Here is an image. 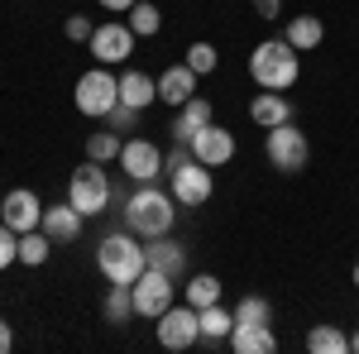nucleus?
<instances>
[{
    "instance_id": "nucleus-14",
    "label": "nucleus",
    "mask_w": 359,
    "mask_h": 354,
    "mask_svg": "<svg viewBox=\"0 0 359 354\" xmlns=\"http://www.w3.org/2000/svg\"><path fill=\"white\" fill-rule=\"evenodd\" d=\"M82 220L86 216L72 201H62V206H43V225H39V230H43L53 245H77V240H82Z\"/></svg>"
},
{
    "instance_id": "nucleus-8",
    "label": "nucleus",
    "mask_w": 359,
    "mask_h": 354,
    "mask_svg": "<svg viewBox=\"0 0 359 354\" xmlns=\"http://www.w3.org/2000/svg\"><path fill=\"white\" fill-rule=\"evenodd\" d=\"M172 282L177 278H168L158 268H144L130 282V292H135V316H149V321H158L168 306H172Z\"/></svg>"
},
{
    "instance_id": "nucleus-2",
    "label": "nucleus",
    "mask_w": 359,
    "mask_h": 354,
    "mask_svg": "<svg viewBox=\"0 0 359 354\" xmlns=\"http://www.w3.org/2000/svg\"><path fill=\"white\" fill-rule=\"evenodd\" d=\"M249 77L259 91H292L302 77V53L287 39H264L249 53Z\"/></svg>"
},
{
    "instance_id": "nucleus-23",
    "label": "nucleus",
    "mask_w": 359,
    "mask_h": 354,
    "mask_svg": "<svg viewBox=\"0 0 359 354\" xmlns=\"http://www.w3.org/2000/svg\"><path fill=\"white\" fill-rule=\"evenodd\" d=\"M306 350L311 354H345L350 350V335L340 326H331V321H321V326L306 330Z\"/></svg>"
},
{
    "instance_id": "nucleus-26",
    "label": "nucleus",
    "mask_w": 359,
    "mask_h": 354,
    "mask_svg": "<svg viewBox=\"0 0 359 354\" xmlns=\"http://www.w3.org/2000/svg\"><path fill=\"white\" fill-rule=\"evenodd\" d=\"M135 316V292H130V282H111V292H106V321L111 326H125Z\"/></svg>"
},
{
    "instance_id": "nucleus-34",
    "label": "nucleus",
    "mask_w": 359,
    "mask_h": 354,
    "mask_svg": "<svg viewBox=\"0 0 359 354\" xmlns=\"http://www.w3.org/2000/svg\"><path fill=\"white\" fill-rule=\"evenodd\" d=\"M259 20H283V0H249Z\"/></svg>"
},
{
    "instance_id": "nucleus-30",
    "label": "nucleus",
    "mask_w": 359,
    "mask_h": 354,
    "mask_svg": "<svg viewBox=\"0 0 359 354\" xmlns=\"http://www.w3.org/2000/svg\"><path fill=\"white\" fill-rule=\"evenodd\" d=\"M187 67H192L196 77H206V72H216V62H221V53H216V43H206V39H196L192 48H187V57H182Z\"/></svg>"
},
{
    "instance_id": "nucleus-33",
    "label": "nucleus",
    "mask_w": 359,
    "mask_h": 354,
    "mask_svg": "<svg viewBox=\"0 0 359 354\" xmlns=\"http://www.w3.org/2000/svg\"><path fill=\"white\" fill-rule=\"evenodd\" d=\"M139 115H144V110H130V106H115L111 115H106V125H111L115 135H120V130H135V120Z\"/></svg>"
},
{
    "instance_id": "nucleus-13",
    "label": "nucleus",
    "mask_w": 359,
    "mask_h": 354,
    "mask_svg": "<svg viewBox=\"0 0 359 354\" xmlns=\"http://www.w3.org/2000/svg\"><path fill=\"white\" fill-rule=\"evenodd\" d=\"M0 220H5L15 235H25V230H39V225H43V201H39V196H34L29 187L5 191V201H0Z\"/></svg>"
},
{
    "instance_id": "nucleus-7",
    "label": "nucleus",
    "mask_w": 359,
    "mask_h": 354,
    "mask_svg": "<svg viewBox=\"0 0 359 354\" xmlns=\"http://www.w3.org/2000/svg\"><path fill=\"white\" fill-rule=\"evenodd\" d=\"M168 191L177 196V206H206L211 191H216V177H211V168H206V163L182 158L177 168H168Z\"/></svg>"
},
{
    "instance_id": "nucleus-3",
    "label": "nucleus",
    "mask_w": 359,
    "mask_h": 354,
    "mask_svg": "<svg viewBox=\"0 0 359 354\" xmlns=\"http://www.w3.org/2000/svg\"><path fill=\"white\" fill-rule=\"evenodd\" d=\"M96 268H101L106 282H135L139 273L149 268V254H144L135 230H115L96 245Z\"/></svg>"
},
{
    "instance_id": "nucleus-19",
    "label": "nucleus",
    "mask_w": 359,
    "mask_h": 354,
    "mask_svg": "<svg viewBox=\"0 0 359 354\" xmlns=\"http://www.w3.org/2000/svg\"><path fill=\"white\" fill-rule=\"evenodd\" d=\"M283 39H287L297 53H311V48H321L326 25H321V15H292V20L283 25Z\"/></svg>"
},
{
    "instance_id": "nucleus-28",
    "label": "nucleus",
    "mask_w": 359,
    "mask_h": 354,
    "mask_svg": "<svg viewBox=\"0 0 359 354\" xmlns=\"http://www.w3.org/2000/svg\"><path fill=\"white\" fill-rule=\"evenodd\" d=\"M120 149H125V139L115 135V130H96V135L86 139V158H96V163H115Z\"/></svg>"
},
{
    "instance_id": "nucleus-4",
    "label": "nucleus",
    "mask_w": 359,
    "mask_h": 354,
    "mask_svg": "<svg viewBox=\"0 0 359 354\" xmlns=\"http://www.w3.org/2000/svg\"><path fill=\"white\" fill-rule=\"evenodd\" d=\"M72 101H77V110H82L86 120H106L115 106H120V77H115L111 67H91V72H82L77 77V86H72Z\"/></svg>"
},
{
    "instance_id": "nucleus-25",
    "label": "nucleus",
    "mask_w": 359,
    "mask_h": 354,
    "mask_svg": "<svg viewBox=\"0 0 359 354\" xmlns=\"http://www.w3.org/2000/svg\"><path fill=\"white\" fill-rule=\"evenodd\" d=\"M182 297H187V306H196V311L211 306V301H221V278H216V273H196L192 282L182 287Z\"/></svg>"
},
{
    "instance_id": "nucleus-1",
    "label": "nucleus",
    "mask_w": 359,
    "mask_h": 354,
    "mask_svg": "<svg viewBox=\"0 0 359 354\" xmlns=\"http://www.w3.org/2000/svg\"><path fill=\"white\" fill-rule=\"evenodd\" d=\"M172 220H177V196L154 182H139V191H130L125 201V230H135L139 240H158L172 235Z\"/></svg>"
},
{
    "instance_id": "nucleus-32",
    "label": "nucleus",
    "mask_w": 359,
    "mask_h": 354,
    "mask_svg": "<svg viewBox=\"0 0 359 354\" xmlns=\"http://www.w3.org/2000/svg\"><path fill=\"white\" fill-rule=\"evenodd\" d=\"M62 34H67L72 43H91V34H96V25H91L86 15H67V25H62Z\"/></svg>"
},
{
    "instance_id": "nucleus-24",
    "label": "nucleus",
    "mask_w": 359,
    "mask_h": 354,
    "mask_svg": "<svg viewBox=\"0 0 359 354\" xmlns=\"http://www.w3.org/2000/svg\"><path fill=\"white\" fill-rule=\"evenodd\" d=\"M48 254H53V240H48L43 230H25V235H20V264H25V268H43Z\"/></svg>"
},
{
    "instance_id": "nucleus-11",
    "label": "nucleus",
    "mask_w": 359,
    "mask_h": 354,
    "mask_svg": "<svg viewBox=\"0 0 359 354\" xmlns=\"http://www.w3.org/2000/svg\"><path fill=\"white\" fill-rule=\"evenodd\" d=\"M187 149H192L196 163H206V168H225L230 158H235V149H240V144H235V135H230L225 125H216V120H211V125H201V130L187 139Z\"/></svg>"
},
{
    "instance_id": "nucleus-38",
    "label": "nucleus",
    "mask_w": 359,
    "mask_h": 354,
    "mask_svg": "<svg viewBox=\"0 0 359 354\" xmlns=\"http://www.w3.org/2000/svg\"><path fill=\"white\" fill-rule=\"evenodd\" d=\"M355 287H359V264H355Z\"/></svg>"
},
{
    "instance_id": "nucleus-29",
    "label": "nucleus",
    "mask_w": 359,
    "mask_h": 354,
    "mask_svg": "<svg viewBox=\"0 0 359 354\" xmlns=\"http://www.w3.org/2000/svg\"><path fill=\"white\" fill-rule=\"evenodd\" d=\"M235 321H240V326H273V306H269L264 297H240Z\"/></svg>"
},
{
    "instance_id": "nucleus-17",
    "label": "nucleus",
    "mask_w": 359,
    "mask_h": 354,
    "mask_svg": "<svg viewBox=\"0 0 359 354\" xmlns=\"http://www.w3.org/2000/svg\"><path fill=\"white\" fill-rule=\"evenodd\" d=\"M249 120H254L259 130H273V125H287V120H292V101H287L283 91H259V96L249 101Z\"/></svg>"
},
{
    "instance_id": "nucleus-37",
    "label": "nucleus",
    "mask_w": 359,
    "mask_h": 354,
    "mask_svg": "<svg viewBox=\"0 0 359 354\" xmlns=\"http://www.w3.org/2000/svg\"><path fill=\"white\" fill-rule=\"evenodd\" d=\"M350 350H355V354H359V330H355V335H350Z\"/></svg>"
},
{
    "instance_id": "nucleus-16",
    "label": "nucleus",
    "mask_w": 359,
    "mask_h": 354,
    "mask_svg": "<svg viewBox=\"0 0 359 354\" xmlns=\"http://www.w3.org/2000/svg\"><path fill=\"white\" fill-rule=\"evenodd\" d=\"M154 101H158V77H149V72H139V67L120 72V106L149 110Z\"/></svg>"
},
{
    "instance_id": "nucleus-22",
    "label": "nucleus",
    "mask_w": 359,
    "mask_h": 354,
    "mask_svg": "<svg viewBox=\"0 0 359 354\" xmlns=\"http://www.w3.org/2000/svg\"><path fill=\"white\" fill-rule=\"evenodd\" d=\"M196 326H201V340H206V345L230 340V330H235V311H225L221 301H211V306L196 311Z\"/></svg>"
},
{
    "instance_id": "nucleus-31",
    "label": "nucleus",
    "mask_w": 359,
    "mask_h": 354,
    "mask_svg": "<svg viewBox=\"0 0 359 354\" xmlns=\"http://www.w3.org/2000/svg\"><path fill=\"white\" fill-rule=\"evenodd\" d=\"M10 264H20V235L0 220V273L10 268Z\"/></svg>"
},
{
    "instance_id": "nucleus-36",
    "label": "nucleus",
    "mask_w": 359,
    "mask_h": 354,
    "mask_svg": "<svg viewBox=\"0 0 359 354\" xmlns=\"http://www.w3.org/2000/svg\"><path fill=\"white\" fill-rule=\"evenodd\" d=\"M10 350H15V326L0 316V354H10Z\"/></svg>"
},
{
    "instance_id": "nucleus-39",
    "label": "nucleus",
    "mask_w": 359,
    "mask_h": 354,
    "mask_svg": "<svg viewBox=\"0 0 359 354\" xmlns=\"http://www.w3.org/2000/svg\"><path fill=\"white\" fill-rule=\"evenodd\" d=\"M0 201H5V191H0Z\"/></svg>"
},
{
    "instance_id": "nucleus-12",
    "label": "nucleus",
    "mask_w": 359,
    "mask_h": 354,
    "mask_svg": "<svg viewBox=\"0 0 359 354\" xmlns=\"http://www.w3.org/2000/svg\"><path fill=\"white\" fill-rule=\"evenodd\" d=\"M115 163L125 168V177H135V182H158V172H163V149H158L154 139H125V149H120Z\"/></svg>"
},
{
    "instance_id": "nucleus-21",
    "label": "nucleus",
    "mask_w": 359,
    "mask_h": 354,
    "mask_svg": "<svg viewBox=\"0 0 359 354\" xmlns=\"http://www.w3.org/2000/svg\"><path fill=\"white\" fill-rule=\"evenodd\" d=\"M216 115H211V101L206 96H192L187 106H177V120H172V144H187V139L201 130V125H211Z\"/></svg>"
},
{
    "instance_id": "nucleus-18",
    "label": "nucleus",
    "mask_w": 359,
    "mask_h": 354,
    "mask_svg": "<svg viewBox=\"0 0 359 354\" xmlns=\"http://www.w3.org/2000/svg\"><path fill=\"white\" fill-rule=\"evenodd\" d=\"M144 254H149V268L168 273V278H182V268H187V249L177 245L172 235H158L154 245H144Z\"/></svg>"
},
{
    "instance_id": "nucleus-35",
    "label": "nucleus",
    "mask_w": 359,
    "mask_h": 354,
    "mask_svg": "<svg viewBox=\"0 0 359 354\" xmlns=\"http://www.w3.org/2000/svg\"><path fill=\"white\" fill-rule=\"evenodd\" d=\"M96 5H101L106 15H130V10H135L139 0H96Z\"/></svg>"
},
{
    "instance_id": "nucleus-27",
    "label": "nucleus",
    "mask_w": 359,
    "mask_h": 354,
    "mask_svg": "<svg viewBox=\"0 0 359 354\" xmlns=\"http://www.w3.org/2000/svg\"><path fill=\"white\" fill-rule=\"evenodd\" d=\"M125 25L135 29L139 39H154V34H158V29H163V10H158V5H154V0H139L135 10H130V20H125Z\"/></svg>"
},
{
    "instance_id": "nucleus-15",
    "label": "nucleus",
    "mask_w": 359,
    "mask_h": 354,
    "mask_svg": "<svg viewBox=\"0 0 359 354\" xmlns=\"http://www.w3.org/2000/svg\"><path fill=\"white\" fill-rule=\"evenodd\" d=\"M196 82H201V77H196L187 62H172V67H163V77H158V101L172 106V110L187 106V101L196 96Z\"/></svg>"
},
{
    "instance_id": "nucleus-20",
    "label": "nucleus",
    "mask_w": 359,
    "mask_h": 354,
    "mask_svg": "<svg viewBox=\"0 0 359 354\" xmlns=\"http://www.w3.org/2000/svg\"><path fill=\"white\" fill-rule=\"evenodd\" d=\"M225 345H230L235 354H273L278 335H273V326H240V321H235V330H230Z\"/></svg>"
},
{
    "instance_id": "nucleus-6",
    "label": "nucleus",
    "mask_w": 359,
    "mask_h": 354,
    "mask_svg": "<svg viewBox=\"0 0 359 354\" xmlns=\"http://www.w3.org/2000/svg\"><path fill=\"white\" fill-rule=\"evenodd\" d=\"M264 158H269L278 172H302L306 158H311V144H306V135L287 120V125L264 130Z\"/></svg>"
},
{
    "instance_id": "nucleus-5",
    "label": "nucleus",
    "mask_w": 359,
    "mask_h": 354,
    "mask_svg": "<svg viewBox=\"0 0 359 354\" xmlns=\"http://www.w3.org/2000/svg\"><path fill=\"white\" fill-rule=\"evenodd\" d=\"M67 201H72L82 216H101V211L111 206V177H106V168L96 163V158H86L82 168H72V177H67Z\"/></svg>"
},
{
    "instance_id": "nucleus-10",
    "label": "nucleus",
    "mask_w": 359,
    "mask_h": 354,
    "mask_svg": "<svg viewBox=\"0 0 359 354\" xmlns=\"http://www.w3.org/2000/svg\"><path fill=\"white\" fill-rule=\"evenodd\" d=\"M154 330H158V345H163V350H192L196 340H201V326H196V306H187V301L177 306V301H172L163 316L154 321Z\"/></svg>"
},
{
    "instance_id": "nucleus-9",
    "label": "nucleus",
    "mask_w": 359,
    "mask_h": 354,
    "mask_svg": "<svg viewBox=\"0 0 359 354\" xmlns=\"http://www.w3.org/2000/svg\"><path fill=\"white\" fill-rule=\"evenodd\" d=\"M135 43H139V34L125 25V20H106V25H96V34H91V53H96V62H101V67L130 62Z\"/></svg>"
}]
</instances>
